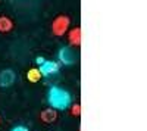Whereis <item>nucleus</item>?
Instances as JSON below:
<instances>
[{
	"label": "nucleus",
	"instance_id": "nucleus-1",
	"mask_svg": "<svg viewBox=\"0 0 147 131\" xmlns=\"http://www.w3.org/2000/svg\"><path fill=\"white\" fill-rule=\"evenodd\" d=\"M47 102L50 105V108L55 111H63L66 108L71 106V94L65 90L53 86L50 90H49L47 94Z\"/></svg>",
	"mask_w": 147,
	"mask_h": 131
},
{
	"label": "nucleus",
	"instance_id": "nucleus-2",
	"mask_svg": "<svg viewBox=\"0 0 147 131\" xmlns=\"http://www.w3.org/2000/svg\"><path fill=\"white\" fill-rule=\"evenodd\" d=\"M69 25H71V19L66 15H59L53 19L52 22V32L56 37H62L69 31Z\"/></svg>",
	"mask_w": 147,
	"mask_h": 131
},
{
	"label": "nucleus",
	"instance_id": "nucleus-3",
	"mask_svg": "<svg viewBox=\"0 0 147 131\" xmlns=\"http://www.w3.org/2000/svg\"><path fill=\"white\" fill-rule=\"evenodd\" d=\"M38 71H40L41 77H50V75H55L59 71V65L56 62H53V61H44L40 65Z\"/></svg>",
	"mask_w": 147,
	"mask_h": 131
},
{
	"label": "nucleus",
	"instance_id": "nucleus-4",
	"mask_svg": "<svg viewBox=\"0 0 147 131\" xmlns=\"http://www.w3.org/2000/svg\"><path fill=\"white\" fill-rule=\"evenodd\" d=\"M59 61L63 65H72L77 61V57H75V53H74L72 49H69V47H62V49L59 50Z\"/></svg>",
	"mask_w": 147,
	"mask_h": 131
},
{
	"label": "nucleus",
	"instance_id": "nucleus-5",
	"mask_svg": "<svg viewBox=\"0 0 147 131\" xmlns=\"http://www.w3.org/2000/svg\"><path fill=\"white\" fill-rule=\"evenodd\" d=\"M15 81V74L12 69H5L0 72V86L2 87H10Z\"/></svg>",
	"mask_w": 147,
	"mask_h": 131
},
{
	"label": "nucleus",
	"instance_id": "nucleus-6",
	"mask_svg": "<svg viewBox=\"0 0 147 131\" xmlns=\"http://www.w3.org/2000/svg\"><path fill=\"white\" fill-rule=\"evenodd\" d=\"M68 40H69V44L74 46V47H80L81 46V28L80 27H75L68 31Z\"/></svg>",
	"mask_w": 147,
	"mask_h": 131
},
{
	"label": "nucleus",
	"instance_id": "nucleus-7",
	"mask_svg": "<svg viewBox=\"0 0 147 131\" xmlns=\"http://www.w3.org/2000/svg\"><path fill=\"white\" fill-rule=\"evenodd\" d=\"M40 120H41V122H44V124H53V122L57 120V111H55V109H52V108H47V109L41 111Z\"/></svg>",
	"mask_w": 147,
	"mask_h": 131
},
{
	"label": "nucleus",
	"instance_id": "nucleus-8",
	"mask_svg": "<svg viewBox=\"0 0 147 131\" xmlns=\"http://www.w3.org/2000/svg\"><path fill=\"white\" fill-rule=\"evenodd\" d=\"M13 30V21H12L9 16H0V32H9Z\"/></svg>",
	"mask_w": 147,
	"mask_h": 131
},
{
	"label": "nucleus",
	"instance_id": "nucleus-9",
	"mask_svg": "<svg viewBox=\"0 0 147 131\" xmlns=\"http://www.w3.org/2000/svg\"><path fill=\"white\" fill-rule=\"evenodd\" d=\"M27 78H28L30 82H38L41 80V74H40L38 68H31L27 72Z\"/></svg>",
	"mask_w": 147,
	"mask_h": 131
},
{
	"label": "nucleus",
	"instance_id": "nucleus-10",
	"mask_svg": "<svg viewBox=\"0 0 147 131\" xmlns=\"http://www.w3.org/2000/svg\"><path fill=\"white\" fill-rule=\"evenodd\" d=\"M71 113L72 116H80L81 115V105L80 103H75L71 106Z\"/></svg>",
	"mask_w": 147,
	"mask_h": 131
},
{
	"label": "nucleus",
	"instance_id": "nucleus-11",
	"mask_svg": "<svg viewBox=\"0 0 147 131\" xmlns=\"http://www.w3.org/2000/svg\"><path fill=\"white\" fill-rule=\"evenodd\" d=\"M10 131H28V128H27V127H24V125H19V127L12 128Z\"/></svg>",
	"mask_w": 147,
	"mask_h": 131
},
{
	"label": "nucleus",
	"instance_id": "nucleus-12",
	"mask_svg": "<svg viewBox=\"0 0 147 131\" xmlns=\"http://www.w3.org/2000/svg\"><path fill=\"white\" fill-rule=\"evenodd\" d=\"M44 61H46V59H43V57H37V63H38V65H41Z\"/></svg>",
	"mask_w": 147,
	"mask_h": 131
},
{
	"label": "nucleus",
	"instance_id": "nucleus-13",
	"mask_svg": "<svg viewBox=\"0 0 147 131\" xmlns=\"http://www.w3.org/2000/svg\"><path fill=\"white\" fill-rule=\"evenodd\" d=\"M0 124H2V118H0Z\"/></svg>",
	"mask_w": 147,
	"mask_h": 131
}]
</instances>
